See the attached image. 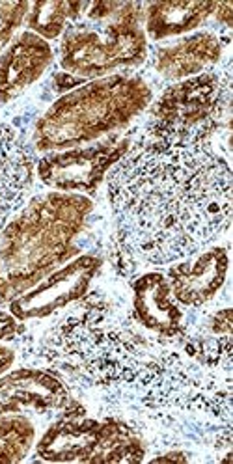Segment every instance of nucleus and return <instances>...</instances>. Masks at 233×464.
<instances>
[{
    "label": "nucleus",
    "instance_id": "1",
    "mask_svg": "<svg viewBox=\"0 0 233 464\" xmlns=\"http://www.w3.org/2000/svg\"><path fill=\"white\" fill-rule=\"evenodd\" d=\"M40 358L70 384L99 395L116 416L164 446H233V379L169 338L144 334L123 308L92 293L58 319Z\"/></svg>",
    "mask_w": 233,
    "mask_h": 464
},
{
    "label": "nucleus",
    "instance_id": "2",
    "mask_svg": "<svg viewBox=\"0 0 233 464\" xmlns=\"http://www.w3.org/2000/svg\"><path fill=\"white\" fill-rule=\"evenodd\" d=\"M107 198L121 259L169 265L228 231L231 169L211 142L144 132L109 172Z\"/></svg>",
    "mask_w": 233,
    "mask_h": 464
},
{
    "label": "nucleus",
    "instance_id": "3",
    "mask_svg": "<svg viewBox=\"0 0 233 464\" xmlns=\"http://www.w3.org/2000/svg\"><path fill=\"white\" fill-rule=\"evenodd\" d=\"M93 209L88 196L47 192L32 198L0 231V259L17 295L79 252L73 245Z\"/></svg>",
    "mask_w": 233,
    "mask_h": 464
},
{
    "label": "nucleus",
    "instance_id": "4",
    "mask_svg": "<svg viewBox=\"0 0 233 464\" xmlns=\"http://www.w3.org/2000/svg\"><path fill=\"white\" fill-rule=\"evenodd\" d=\"M151 88L139 75L116 73L63 93L34 127L38 151H63L127 127L151 103Z\"/></svg>",
    "mask_w": 233,
    "mask_h": 464
},
{
    "label": "nucleus",
    "instance_id": "5",
    "mask_svg": "<svg viewBox=\"0 0 233 464\" xmlns=\"http://www.w3.org/2000/svg\"><path fill=\"white\" fill-rule=\"evenodd\" d=\"M144 6L123 3L107 23H75L63 30L60 65L83 81L103 79L120 68H137L146 62L148 42L141 26Z\"/></svg>",
    "mask_w": 233,
    "mask_h": 464
},
{
    "label": "nucleus",
    "instance_id": "6",
    "mask_svg": "<svg viewBox=\"0 0 233 464\" xmlns=\"http://www.w3.org/2000/svg\"><path fill=\"white\" fill-rule=\"evenodd\" d=\"M231 70L204 72L166 88L151 107L146 132L159 139L211 142L229 112Z\"/></svg>",
    "mask_w": 233,
    "mask_h": 464
},
{
    "label": "nucleus",
    "instance_id": "7",
    "mask_svg": "<svg viewBox=\"0 0 233 464\" xmlns=\"http://www.w3.org/2000/svg\"><path fill=\"white\" fill-rule=\"evenodd\" d=\"M129 148V137L111 135L86 148L51 151L38 160L36 172L44 185L58 192L93 194Z\"/></svg>",
    "mask_w": 233,
    "mask_h": 464
},
{
    "label": "nucleus",
    "instance_id": "8",
    "mask_svg": "<svg viewBox=\"0 0 233 464\" xmlns=\"http://www.w3.org/2000/svg\"><path fill=\"white\" fill-rule=\"evenodd\" d=\"M102 257L84 254L62 265L42 282L23 291L10 303V312L21 321L47 319L88 295L93 278L102 269Z\"/></svg>",
    "mask_w": 233,
    "mask_h": 464
},
{
    "label": "nucleus",
    "instance_id": "9",
    "mask_svg": "<svg viewBox=\"0 0 233 464\" xmlns=\"http://www.w3.org/2000/svg\"><path fill=\"white\" fill-rule=\"evenodd\" d=\"M105 418L86 416V409L72 400L36 446V455L47 462H90L105 439Z\"/></svg>",
    "mask_w": 233,
    "mask_h": 464
},
{
    "label": "nucleus",
    "instance_id": "10",
    "mask_svg": "<svg viewBox=\"0 0 233 464\" xmlns=\"http://www.w3.org/2000/svg\"><path fill=\"white\" fill-rule=\"evenodd\" d=\"M72 400L68 382L54 370L23 368L0 377V416L62 411Z\"/></svg>",
    "mask_w": 233,
    "mask_h": 464
},
{
    "label": "nucleus",
    "instance_id": "11",
    "mask_svg": "<svg viewBox=\"0 0 233 464\" xmlns=\"http://www.w3.org/2000/svg\"><path fill=\"white\" fill-rule=\"evenodd\" d=\"M131 291V317L141 328L169 340L185 334V312L174 298L166 275L146 273L132 280Z\"/></svg>",
    "mask_w": 233,
    "mask_h": 464
},
{
    "label": "nucleus",
    "instance_id": "12",
    "mask_svg": "<svg viewBox=\"0 0 233 464\" xmlns=\"http://www.w3.org/2000/svg\"><path fill=\"white\" fill-rule=\"evenodd\" d=\"M228 250L213 246L194 257H185L169 269L172 295L180 306L202 308L218 295L228 276Z\"/></svg>",
    "mask_w": 233,
    "mask_h": 464
},
{
    "label": "nucleus",
    "instance_id": "13",
    "mask_svg": "<svg viewBox=\"0 0 233 464\" xmlns=\"http://www.w3.org/2000/svg\"><path fill=\"white\" fill-rule=\"evenodd\" d=\"M34 170L28 144L14 127L0 121V227L24 206L34 185Z\"/></svg>",
    "mask_w": 233,
    "mask_h": 464
},
{
    "label": "nucleus",
    "instance_id": "14",
    "mask_svg": "<svg viewBox=\"0 0 233 464\" xmlns=\"http://www.w3.org/2000/svg\"><path fill=\"white\" fill-rule=\"evenodd\" d=\"M53 58L49 42L32 32L17 34L0 53V105L14 102L28 86L40 81Z\"/></svg>",
    "mask_w": 233,
    "mask_h": 464
},
{
    "label": "nucleus",
    "instance_id": "15",
    "mask_svg": "<svg viewBox=\"0 0 233 464\" xmlns=\"http://www.w3.org/2000/svg\"><path fill=\"white\" fill-rule=\"evenodd\" d=\"M224 44L213 32H196L153 54L155 72L169 81H185L204 73L222 56Z\"/></svg>",
    "mask_w": 233,
    "mask_h": 464
},
{
    "label": "nucleus",
    "instance_id": "16",
    "mask_svg": "<svg viewBox=\"0 0 233 464\" xmlns=\"http://www.w3.org/2000/svg\"><path fill=\"white\" fill-rule=\"evenodd\" d=\"M215 8L217 3H189V0L151 3L144 12L146 34L155 42L187 34L213 15Z\"/></svg>",
    "mask_w": 233,
    "mask_h": 464
},
{
    "label": "nucleus",
    "instance_id": "17",
    "mask_svg": "<svg viewBox=\"0 0 233 464\" xmlns=\"http://www.w3.org/2000/svg\"><path fill=\"white\" fill-rule=\"evenodd\" d=\"M88 5L90 3H83V0H44V3L30 5L26 14L28 32L45 42L56 40L62 36L68 21L79 23Z\"/></svg>",
    "mask_w": 233,
    "mask_h": 464
},
{
    "label": "nucleus",
    "instance_id": "18",
    "mask_svg": "<svg viewBox=\"0 0 233 464\" xmlns=\"http://www.w3.org/2000/svg\"><path fill=\"white\" fill-rule=\"evenodd\" d=\"M36 440V425L26 416H0V462H21Z\"/></svg>",
    "mask_w": 233,
    "mask_h": 464
},
{
    "label": "nucleus",
    "instance_id": "19",
    "mask_svg": "<svg viewBox=\"0 0 233 464\" xmlns=\"http://www.w3.org/2000/svg\"><path fill=\"white\" fill-rule=\"evenodd\" d=\"M28 10L30 5L24 0L23 3H0V53L10 45L15 30L23 24Z\"/></svg>",
    "mask_w": 233,
    "mask_h": 464
},
{
    "label": "nucleus",
    "instance_id": "20",
    "mask_svg": "<svg viewBox=\"0 0 233 464\" xmlns=\"http://www.w3.org/2000/svg\"><path fill=\"white\" fill-rule=\"evenodd\" d=\"M206 333L213 336L231 334V308H224L211 314L206 321Z\"/></svg>",
    "mask_w": 233,
    "mask_h": 464
},
{
    "label": "nucleus",
    "instance_id": "21",
    "mask_svg": "<svg viewBox=\"0 0 233 464\" xmlns=\"http://www.w3.org/2000/svg\"><path fill=\"white\" fill-rule=\"evenodd\" d=\"M24 330L21 321L12 312L0 310V342H12Z\"/></svg>",
    "mask_w": 233,
    "mask_h": 464
},
{
    "label": "nucleus",
    "instance_id": "22",
    "mask_svg": "<svg viewBox=\"0 0 233 464\" xmlns=\"http://www.w3.org/2000/svg\"><path fill=\"white\" fill-rule=\"evenodd\" d=\"M86 81L72 75V73H56L54 75V88L56 92H72L79 86H83Z\"/></svg>",
    "mask_w": 233,
    "mask_h": 464
},
{
    "label": "nucleus",
    "instance_id": "23",
    "mask_svg": "<svg viewBox=\"0 0 233 464\" xmlns=\"http://www.w3.org/2000/svg\"><path fill=\"white\" fill-rule=\"evenodd\" d=\"M12 298H15V293L12 289V284H10L8 276H6L3 259H0V304L12 301Z\"/></svg>",
    "mask_w": 233,
    "mask_h": 464
},
{
    "label": "nucleus",
    "instance_id": "24",
    "mask_svg": "<svg viewBox=\"0 0 233 464\" xmlns=\"http://www.w3.org/2000/svg\"><path fill=\"white\" fill-rule=\"evenodd\" d=\"M215 17L218 23L231 28L233 26V3H217Z\"/></svg>",
    "mask_w": 233,
    "mask_h": 464
},
{
    "label": "nucleus",
    "instance_id": "25",
    "mask_svg": "<svg viewBox=\"0 0 233 464\" xmlns=\"http://www.w3.org/2000/svg\"><path fill=\"white\" fill-rule=\"evenodd\" d=\"M189 453L185 450H169L162 455L151 459V462H189Z\"/></svg>",
    "mask_w": 233,
    "mask_h": 464
},
{
    "label": "nucleus",
    "instance_id": "26",
    "mask_svg": "<svg viewBox=\"0 0 233 464\" xmlns=\"http://www.w3.org/2000/svg\"><path fill=\"white\" fill-rule=\"evenodd\" d=\"M15 362V353L6 347V345H0V375L6 373Z\"/></svg>",
    "mask_w": 233,
    "mask_h": 464
}]
</instances>
